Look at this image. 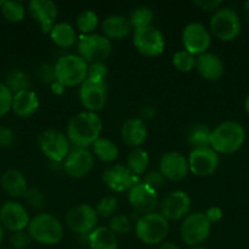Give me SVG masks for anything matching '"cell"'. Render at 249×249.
<instances>
[{
    "label": "cell",
    "instance_id": "1",
    "mask_svg": "<svg viewBox=\"0 0 249 249\" xmlns=\"http://www.w3.org/2000/svg\"><path fill=\"white\" fill-rule=\"evenodd\" d=\"M102 130L103 121L99 114L83 111L71 117L66 126V136L75 147L88 148L100 138Z\"/></svg>",
    "mask_w": 249,
    "mask_h": 249
},
{
    "label": "cell",
    "instance_id": "2",
    "mask_svg": "<svg viewBox=\"0 0 249 249\" xmlns=\"http://www.w3.org/2000/svg\"><path fill=\"white\" fill-rule=\"evenodd\" d=\"M246 141V130L236 121H225L215 126L210 135L209 146L219 155H233Z\"/></svg>",
    "mask_w": 249,
    "mask_h": 249
},
{
    "label": "cell",
    "instance_id": "3",
    "mask_svg": "<svg viewBox=\"0 0 249 249\" xmlns=\"http://www.w3.org/2000/svg\"><path fill=\"white\" fill-rule=\"evenodd\" d=\"M27 232L32 241L44 246L58 245L63 238V225L55 215L42 212L31 218Z\"/></svg>",
    "mask_w": 249,
    "mask_h": 249
},
{
    "label": "cell",
    "instance_id": "4",
    "mask_svg": "<svg viewBox=\"0 0 249 249\" xmlns=\"http://www.w3.org/2000/svg\"><path fill=\"white\" fill-rule=\"evenodd\" d=\"M54 71L56 82L65 88H73L87 79L88 63L78 53H67L56 60Z\"/></svg>",
    "mask_w": 249,
    "mask_h": 249
},
{
    "label": "cell",
    "instance_id": "5",
    "mask_svg": "<svg viewBox=\"0 0 249 249\" xmlns=\"http://www.w3.org/2000/svg\"><path fill=\"white\" fill-rule=\"evenodd\" d=\"M168 221L160 213L143 214L134 225L136 237L146 246L161 245L167 237Z\"/></svg>",
    "mask_w": 249,
    "mask_h": 249
},
{
    "label": "cell",
    "instance_id": "6",
    "mask_svg": "<svg viewBox=\"0 0 249 249\" xmlns=\"http://www.w3.org/2000/svg\"><path fill=\"white\" fill-rule=\"evenodd\" d=\"M211 36L221 41H232L241 34L242 22L239 15L231 7L221 6L212 12L209 22Z\"/></svg>",
    "mask_w": 249,
    "mask_h": 249
},
{
    "label": "cell",
    "instance_id": "7",
    "mask_svg": "<svg viewBox=\"0 0 249 249\" xmlns=\"http://www.w3.org/2000/svg\"><path fill=\"white\" fill-rule=\"evenodd\" d=\"M78 55L88 63L103 62L111 56L112 43L103 34L92 33L81 36L77 41Z\"/></svg>",
    "mask_w": 249,
    "mask_h": 249
},
{
    "label": "cell",
    "instance_id": "8",
    "mask_svg": "<svg viewBox=\"0 0 249 249\" xmlns=\"http://www.w3.org/2000/svg\"><path fill=\"white\" fill-rule=\"evenodd\" d=\"M211 232V224L202 212L188 214L180 226L181 240L192 247H199L209 238Z\"/></svg>",
    "mask_w": 249,
    "mask_h": 249
},
{
    "label": "cell",
    "instance_id": "9",
    "mask_svg": "<svg viewBox=\"0 0 249 249\" xmlns=\"http://www.w3.org/2000/svg\"><path fill=\"white\" fill-rule=\"evenodd\" d=\"M37 143L41 152L49 160L60 163L65 160L71 151V143L66 134L55 129H45L37 139Z\"/></svg>",
    "mask_w": 249,
    "mask_h": 249
},
{
    "label": "cell",
    "instance_id": "10",
    "mask_svg": "<svg viewBox=\"0 0 249 249\" xmlns=\"http://www.w3.org/2000/svg\"><path fill=\"white\" fill-rule=\"evenodd\" d=\"M98 220L99 216L95 208L87 203L77 204L65 214L66 226L78 235H89L97 228Z\"/></svg>",
    "mask_w": 249,
    "mask_h": 249
},
{
    "label": "cell",
    "instance_id": "11",
    "mask_svg": "<svg viewBox=\"0 0 249 249\" xmlns=\"http://www.w3.org/2000/svg\"><path fill=\"white\" fill-rule=\"evenodd\" d=\"M133 45L142 55L156 57L165 50L164 34L153 24L143 28L133 29Z\"/></svg>",
    "mask_w": 249,
    "mask_h": 249
},
{
    "label": "cell",
    "instance_id": "12",
    "mask_svg": "<svg viewBox=\"0 0 249 249\" xmlns=\"http://www.w3.org/2000/svg\"><path fill=\"white\" fill-rule=\"evenodd\" d=\"M181 39L183 50L194 56H199L208 53V49L211 44V33L209 28L200 22H192L183 28Z\"/></svg>",
    "mask_w": 249,
    "mask_h": 249
},
{
    "label": "cell",
    "instance_id": "13",
    "mask_svg": "<svg viewBox=\"0 0 249 249\" xmlns=\"http://www.w3.org/2000/svg\"><path fill=\"white\" fill-rule=\"evenodd\" d=\"M80 102L84 111L94 112L98 113L102 111L106 105L107 100V85L106 82H99V80L85 79L80 85L78 91Z\"/></svg>",
    "mask_w": 249,
    "mask_h": 249
},
{
    "label": "cell",
    "instance_id": "14",
    "mask_svg": "<svg viewBox=\"0 0 249 249\" xmlns=\"http://www.w3.org/2000/svg\"><path fill=\"white\" fill-rule=\"evenodd\" d=\"M188 168L195 177H209L216 172L220 163L219 153L215 152L210 146L192 148L188 155Z\"/></svg>",
    "mask_w": 249,
    "mask_h": 249
},
{
    "label": "cell",
    "instance_id": "15",
    "mask_svg": "<svg viewBox=\"0 0 249 249\" xmlns=\"http://www.w3.org/2000/svg\"><path fill=\"white\" fill-rule=\"evenodd\" d=\"M159 207H160V214L167 221L183 220L189 214L192 199L187 192L176 190L166 195Z\"/></svg>",
    "mask_w": 249,
    "mask_h": 249
},
{
    "label": "cell",
    "instance_id": "16",
    "mask_svg": "<svg viewBox=\"0 0 249 249\" xmlns=\"http://www.w3.org/2000/svg\"><path fill=\"white\" fill-rule=\"evenodd\" d=\"M102 181L110 191L120 194V192L129 191L134 185L138 184L139 179L129 172L126 165L111 164L103 170Z\"/></svg>",
    "mask_w": 249,
    "mask_h": 249
},
{
    "label": "cell",
    "instance_id": "17",
    "mask_svg": "<svg viewBox=\"0 0 249 249\" xmlns=\"http://www.w3.org/2000/svg\"><path fill=\"white\" fill-rule=\"evenodd\" d=\"M94 163L95 157L92 151L88 148L75 147L65 158L62 167L68 177L73 179H81L92 172Z\"/></svg>",
    "mask_w": 249,
    "mask_h": 249
},
{
    "label": "cell",
    "instance_id": "18",
    "mask_svg": "<svg viewBox=\"0 0 249 249\" xmlns=\"http://www.w3.org/2000/svg\"><path fill=\"white\" fill-rule=\"evenodd\" d=\"M31 218L26 207L17 201H6L0 207V224L4 229L17 232L28 228Z\"/></svg>",
    "mask_w": 249,
    "mask_h": 249
},
{
    "label": "cell",
    "instance_id": "19",
    "mask_svg": "<svg viewBox=\"0 0 249 249\" xmlns=\"http://www.w3.org/2000/svg\"><path fill=\"white\" fill-rule=\"evenodd\" d=\"M159 172L168 181H182L189 173L187 158L177 151L165 152L159 160Z\"/></svg>",
    "mask_w": 249,
    "mask_h": 249
},
{
    "label": "cell",
    "instance_id": "20",
    "mask_svg": "<svg viewBox=\"0 0 249 249\" xmlns=\"http://www.w3.org/2000/svg\"><path fill=\"white\" fill-rule=\"evenodd\" d=\"M128 203L132 208L138 213L148 214L153 213L159 206L158 191L143 181H139L128 191Z\"/></svg>",
    "mask_w": 249,
    "mask_h": 249
},
{
    "label": "cell",
    "instance_id": "21",
    "mask_svg": "<svg viewBox=\"0 0 249 249\" xmlns=\"http://www.w3.org/2000/svg\"><path fill=\"white\" fill-rule=\"evenodd\" d=\"M32 18L39 24L43 33L49 34L56 24L59 10L53 0H32L28 4V10Z\"/></svg>",
    "mask_w": 249,
    "mask_h": 249
},
{
    "label": "cell",
    "instance_id": "22",
    "mask_svg": "<svg viewBox=\"0 0 249 249\" xmlns=\"http://www.w3.org/2000/svg\"><path fill=\"white\" fill-rule=\"evenodd\" d=\"M195 70L203 79L216 82L224 75L225 66L220 56H217L216 53H204L197 56Z\"/></svg>",
    "mask_w": 249,
    "mask_h": 249
},
{
    "label": "cell",
    "instance_id": "23",
    "mask_svg": "<svg viewBox=\"0 0 249 249\" xmlns=\"http://www.w3.org/2000/svg\"><path fill=\"white\" fill-rule=\"evenodd\" d=\"M120 133H121V138L124 142L132 148L141 147L145 142L146 138H148V130H146L145 123L141 118L127 119L122 124Z\"/></svg>",
    "mask_w": 249,
    "mask_h": 249
},
{
    "label": "cell",
    "instance_id": "24",
    "mask_svg": "<svg viewBox=\"0 0 249 249\" xmlns=\"http://www.w3.org/2000/svg\"><path fill=\"white\" fill-rule=\"evenodd\" d=\"M39 108V97L32 89L14 94L11 109L17 117L29 118Z\"/></svg>",
    "mask_w": 249,
    "mask_h": 249
},
{
    "label": "cell",
    "instance_id": "25",
    "mask_svg": "<svg viewBox=\"0 0 249 249\" xmlns=\"http://www.w3.org/2000/svg\"><path fill=\"white\" fill-rule=\"evenodd\" d=\"M132 27L128 18L121 15H110L102 22L103 36L109 40H122L131 33Z\"/></svg>",
    "mask_w": 249,
    "mask_h": 249
},
{
    "label": "cell",
    "instance_id": "26",
    "mask_svg": "<svg viewBox=\"0 0 249 249\" xmlns=\"http://www.w3.org/2000/svg\"><path fill=\"white\" fill-rule=\"evenodd\" d=\"M0 185L5 194L12 198H21L28 190L24 175L17 169H7L0 178Z\"/></svg>",
    "mask_w": 249,
    "mask_h": 249
},
{
    "label": "cell",
    "instance_id": "27",
    "mask_svg": "<svg viewBox=\"0 0 249 249\" xmlns=\"http://www.w3.org/2000/svg\"><path fill=\"white\" fill-rule=\"evenodd\" d=\"M87 240L89 249H119L117 236L106 226H97Z\"/></svg>",
    "mask_w": 249,
    "mask_h": 249
},
{
    "label": "cell",
    "instance_id": "28",
    "mask_svg": "<svg viewBox=\"0 0 249 249\" xmlns=\"http://www.w3.org/2000/svg\"><path fill=\"white\" fill-rule=\"evenodd\" d=\"M49 36L51 41L60 48H71L78 41L75 27L67 22H56L49 33Z\"/></svg>",
    "mask_w": 249,
    "mask_h": 249
},
{
    "label": "cell",
    "instance_id": "29",
    "mask_svg": "<svg viewBox=\"0 0 249 249\" xmlns=\"http://www.w3.org/2000/svg\"><path fill=\"white\" fill-rule=\"evenodd\" d=\"M95 158L104 163H112L119 157V147L112 140L100 136L92 146Z\"/></svg>",
    "mask_w": 249,
    "mask_h": 249
},
{
    "label": "cell",
    "instance_id": "30",
    "mask_svg": "<svg viewBox=\"0 0 249 249\" xmlns=\"http://www.w3.org/2000/svg\"><path fill=\"white\" fill-rule=\"evenodd\" d=\"M149 165V155L144 148H132L126 160V167L136 177L144 174Z\"/></svg>",
    "mask_w": 249,
    "mask_h": 249
},
{
    "label": "cell",
    "instance_id": "31",
    "mask_svg": "<svg viewBox=\"0 0 249 249\" xmlns=\"http://www.w3.org/2000/svg\"><path fill=\"white\" fill-rule=\"evenodd\" d=\"M4 84L9 88L12 94H16V92L31 89L32 83L28 74L24 71L15 68L7 73Z\"/></svg>",
    "mask_w": 249,
    "mask_h": 249
},
{
    "label": "cell",
    "instance_id": "32",
    "mask_svg": "<svg viewBox=\"0 0 249 249\" xmlns=\"http://www.w3.org/2000/svg\"><path fill=\"white\" fill-rule=\"evenodd\" d=\"M154 19V11L149 6H137L129 12L128 21L131 23L132 29L143 28V27L151 26V22Z\"/></svg>",
    "mask_w": 249,
    "mask_h": 249
},
{
    "label": "cell",
    "instance_id": "33",
    "mask_svg": "<svg viewBox=\"0 0 249 249\" xmlns=\"http://www.w3.org/2000/svg\"><path fill=\"white\" fill-rule=\"evenodd\" d=\"M210 135H211V129L207 124H195L190 128L189 133H188L187 141L193 148L209 146Z\"/></svg>",
    "mask_w": 249,
    "mask_h": 249
},
{
    "label": "cell",
    "instance_id": "34",
    "mask_svg": "<svg viewBox=\"0 0 249 249\" xmlns=\"http://www.w3.org/2000/svg\"><path fill=\"white\" fill-rule=\"evenodd\" d=\"M98 24H99V17L93 10H83L76 17V27L82 33V36L94 33Z\"/></svg>",
    "mask_w": 249,
    "mask_h": 249
},
{
    "label": "cell",
    "instance_id": "35",
    "mask_svg": "<svg viewBox=\"0 0 249 249\" xmlns=\"http://www.w3.org/2000/svg\"><path fill=\"white\" fill-rule=\"evenodd\" d=\"M26 7L20 1H2L0 12L7 22L19 23L26 17Z\"/></svg>",
    "mask_w": 249,
    "mask_h": 249
},
{
    "label": "cell",
    "instance_id": "36",
    "mask_svg": "<svg viewBox=\"0 0 249 249\" xmlns=\"http://www.w3.org/2000/svg\"><path fill=\"white\" fill-rule=\"evenodd\" d=\"M195 62H197V56L192 55L186 50L177 51L172 56V65L178 72H192L193 70H195Z\"/></svg>",
    "mask_w": 249,
    "mask_h": 249
},
{
    "label": "cell",
    "instance_id": "37",
    "mask_svg": "<svg viewBox=\"0 0 249 249\" xmlns=\"http://www.w3.org/2000/svg\"><path fill=\"white\" fill-rule=\"evenodd\" d=\"M94 208L99 218H112L119 208V199L115 196H105L95 204Z\"/></svg>",
    "mask_w": 249,
    "mask_h": 249
},
{
    "label": "cell",
    "instance_id": "38",
    "mask_svg": "<svg viewBox=\"0 0 249 249\" xmlns=\"http://www.w3.org/2000/svg\"><path fill=\"white\" fill-rule=\"evenodd\" d=\"M22 198L26 201V203L28 204L31 208L37 209V211L43 209L46 203L45 194H44L42 190L36 189V187H31V189L28 187V190H27L26 194H24V196L22 197Z\"/></svg>",
    "mask_w": 249,
    "mask_h": 249
},
{
    "label": "cell",
    "instance_id": "39",
    "mask_svg": "<svg viewBox=\"0 0 249 249\" xmlns=\"http://www.w3.org/2000/svg\"><path fill=\"white\" fill-rule=\"evenodd\" d=\"M107 228L115 233V235H126L131 231V220L124 214H115L112 218H110L109 226Z\"/></svg>",
    "mask_w": 249,
    "mask_h": 249
},
{
    "label": "cell",
    "instance_id": "40",
    "mask_svg": "<svg viewBox=\"0 0 249 249\" xmlns=\"http://www.w3.org/2000/svg\"><path fill=\"white\" fill-rule=\"evenodd\" d=\"M12 96L14 94L10 91L9 88L4 83H0V117L5 116L11 111Z\"/></svg>",
    "mask_w": 249,
    "mask_h": 249
},
{
    "label": "cell",
    "instance_id": "41",
    "mask_svg": "<svg viewBox=\"0 0 249 249\" xmlns=\"http://www.w3.org/2000/svg\"><path fill=\"white\" fill-rule=\"evenodd\" d=\"M106 75H107V67L105 63L97 62V63H92V65H88V73H87L88 79L105 82Z\"/></svg>",
    "mask_w": 249,
    "mask_h": 249
},
{
    "label": "cell",
    "instance_id": "42",
    "mask_svg": "<svg viewBox=\"0 0 249 249\" xmlns=\"http://www.w3.org/2000/svg\"><path fill=\"white\" fill-rule=\"evenodd\" d=\"M32 238L27 231H17V232H12L11 237H10V245L14 249H26L31 245Z\"/></svg>",
    "mask_w": 249,
    "mask_h": 249
},
{
    "label": "cell",
    "instance_id": "43",
    "mask_svg": "<svg viewBox=\"0 0 249 249\" xmlns=\"http://www.w3.org/2000/svg\"><path fill=\"white\" fill-rule=\"evenodd\" d=\"M37 77L44 84H53L56 82L55 71H54V65L50 63H42L37 70Z\"/></svg>",
    "mask_w": 249,
    "mask_h": 249
},
{
    "label": "cell",
    "instance_id": "44",
    "mask_svg": "<svg viewBox=\"0 0 249 249\" xmlns=\"http://www.w3.org/2000/svg\"><path fill=\"white\" fill-rule=\"evenodd\" d=\"M166 181L167 180L163 177V174L159 170H154V172L148 173L143 179V182H145L148 186H150L155 191H159L160 189H163L165 186Z\"/></svg>",
    "mask_w": 249,
    "mask_h": 249
},
{
    "label": "cell",
    "instance_id": "45",
    "mask_svg": "<svg viewBox=\"0 0 249 249\" xmlns=\"http://www.w3.org/2000/svg\"><path fill=\"white\" fill-rule=\"evenodd\" d=\"M193 5L202 11L215 12L222 6V1L221 0H195L193 1Z\"/></svg>",
    "mask_w": 249,
    "mask_h": 249
},
{
    "label": "cell",
    "instance_id": "46",
    "mask_svg": "<svg viewBox=\"0 0 249 249\" xmlns=\"http://www.w3.org/2000/svg\"><path fill=\"white\" fill-rule=\"evenodd\" d=\"M15 142L14 131L7 126H0V147L10 148Z\"/></svg>",
    "mask_w": 249,
    "mask_h": 249
},
{
    "label": "cell",
    "instance_id": "47",
    "mask_svg": "<svg viewBox=\"0 0 249 249\" xmlns=\"http://www.w3.org/2000/svg\"><path fill=\"white\" fill-rule=\"evenodd\" d=\"M204 214L211 225L215 223H219V221L222 219V216H224V212H222V209L216 206L209 207V208L204 212Z\"/></svg>",
    "mask_w": 249,
    "mask_h": 249
},
{
    "label": "cell",
    "instance_id": "48",
    "mask_svg": "<svg viewBox=\"0 0 249 249\" xmlns=\"http://www.w3.org/2000/svg\"><path fill=\"white\" fill-rule=\"evenodd\" d=\"M155 116V109L151 106H144L141 109V119H146V118H153Z\"/></svg>",
    "mask_w": 249,
    "mask_h": 249
},
{
    "label": "cell",
    "instance_id": "49",
    "mask_svg": "<svg viewBox=\"0 0 249 249\" xmlns=\"http://www.w3.org/2000/svg\"><path fill=\"white\" fill-rule=\"evenodd\" d=\"M50 89L54 95H56V96H61V95H63V92H65L66 88L63 87L62 84H60L59 82H54L53 84L50 85Z\"/></svg>",
    "mask_w": 249,
    "mask_h": 249
},
{
    "label": "cell",
    "instance_id": "50",
    "mask_svg": "<svg viewBox=\"0 0 249 249\" xmlns=\"http://www.w3.org/2000/svg\"><path fill=\"white\" fill-rule=\"evenodd\" d=\"M159 249H181L176 243L170 242V241H164L161 245H159Z\"/></svg>",
    "mask_w": 249,
    "mask_h": 249
},
{
    "label": "cell",
    "instance_id": "51",
    "mask_svg": "<svg viewBox=\"0 0 249 249\" xmlns=\"http://www.w3.org/2000/svg\"><path fill=\"white\" fill-rule=\"evenodd\" d=\"M243 11H244V15H246L247 19H249V0H247V1L243 2Z\"/></svg>",
    "mask_w": 249,
    "mask_h": 249
},
{
    "label": "cell",
    "instance_id": "52",
    "mask_svg": "<svg viewBox=\"0 0 249 249\" xmlns=\"http://www.w3.org/2000/svg\"><path fill=\"white\" fill-rule=\"evenodd\" d=\"M244 109H246L247 114L249 116V94L247 95L246 100H244Z\"/></svg>",
    "mask_w": 249,
    "mask_h": 249
},
{
    "label": "cell",
    "instance_id": "53",
    "mask_svg": "<svg viewBox=\"0 0 249 249\" xmlns=\"http://www.w3.org/2000/svg\"><path fill=\"white\" fill-rule=\"evenodd\" d=\"M2 240H4V228H2L1 224H0V246H1Z\"/></svg>",
    "mask_w": 249,
    "mask_h": 249
},
{
    "label": "cell",
    "instance_id": "54",
    "mask_svg": "<svg viewBox=\"0 0 249 249\" xmlns=\"http://www.w3.org/2000/svg\"><path fill=\"white\" fill-rule=\"evenodd\" d=\"M188 249H209V248H205L203 246H199V247H192V248H188Z\"/></svg>",
    "mask_w": 249,
    "mask_h": 249
},
{
    "label": "cell",
    "instance_id": "55",
    "mask_svg": "<svg viewBox=\"0 0 249 249\" xmlns=\"http://www.w3.org/2000/svg\"><path fill=\"white\" fill-rule=\"evenodd\" d=\"M1 5H2V1H1V0H0V7H1Z\"/></svg>",
    "mask_w": 249,
    "mask_h": 249
},
{
    "label": "cell",
    "instance_id": "56",
    "mask_svg": "<svg viewBox=\"0 0 249 249\" xmlns=\"http://www.w3.org/2000/svg\"><path fill=\"white\" fill-rule=\"evenodd\" d=\"M77 249H83V248H77Z\"/></svg>",
    "mask_w": 249,
    "mask_h": 249
},
{
    "label": "cell",
    "instance_id": "57",
    "mask_svg": "<svg viewBox=\"0 0 249 249\" xmlns=\"http://www.w3.org/2000/svg\"><path fill=\"white\" fill-rule=\"evenodd\" d=\"M0 249H5V248H0Z\"/></svg>",
    "mask_w": 249,
    "mask_h": 249
}]
</instances>
